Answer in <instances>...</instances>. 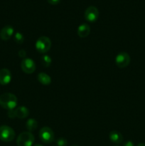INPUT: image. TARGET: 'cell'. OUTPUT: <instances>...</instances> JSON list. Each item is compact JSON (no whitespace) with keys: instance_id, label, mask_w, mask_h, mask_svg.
<instances>
[{"instance_id":"cell-9","label":"cell","mask_w":145,"mask_h":146,"mask_svg":"<svg viewBox=\"0 0 145 146\" xmlns=\"http://www.w3.org/2000/svg\"><path fill=\"white\" fill-rule=\"evenodd\" d=\"M11 71L7 68H2L0 70V84L2 86L8 85L11 81Z\"/></svg>"},{"instance_id":"cell-13","label":"cell","mask_w":145,"mask_h":146,"mask_svg":"<svg viewBox=\"0 0 145 146\" xmlns=\"http://www.w3.org/2000/svg\"><path fill=\"white\" fill-rule=\"evenodd\" d=\"M90 33V27L87 24H82L78 28V35L81 38H85Z\"/></svg>"},{"instance_id":"cell-22","label":"cell","mask_w":145,"mask_h":146,"mask_svg":"<svg viewBox=\"0 0 145 146\" xmlns=\"http://www.w3.org/2000/svg\"><path fill=\"white\" fill-rule=\"evenodd\" d=\"M136 146H145V143H139Z\"/></svg>"},{"instance_id":"cell-19","label":"cell","mask_w":145,"mask_h":146,"mask_svg":"<svg viewBox=\"0 0 145 146\" xmlns=\"http://www.w3.org/2000/svg\"><path fill=\"white\" fill-rule=\"evenodd\" d=\"M47 1H48L49 4H52V5H56V4H58L60 2L61 0H47Z\"/></svg>"},{"instance_id":"cell-8","label":"cell","mask_w":145,"mask_h":146,"mask_svg":"<svg viewBox=\"0 0 145 146\" xmlns=\"http://www.w3.org/2000/svg\"><path fill=\"white\" fill-rule=\"evenodd\" d=\"M84 17H85V19L89 22H95L99 17V11L97 7H94V6H90L85 10Z\"/></svg>"},{"instance_id":"cell-18","label":"cell","mask_w":145,"mask_h":146,"mask_svg":"<svg viewBox=\"0 0 145 146\" xmlns=\"http://www.w3.org/2000/svg\"><path fill=\"white\" fill-rule=\"evenodd\" d=\"M56 145L57 146H66L68 145V141L65 138H60L56 141Z\"/></svg>"},{"instance_id":"cell-1","label":"cell","mask_w":145,"mask_h":146,"mask_svg":"<svg viewBox=\"0 0 145 146\" xmlns=\"http://www.w3.org/2000/svg\"><path fill=\"white\" fill-rule=\"evenodd\" d=\"M0 106L8 111L14 110L17 106V98L11 93H4L0 96Z\"/></svg>"},{"instance_id":"cell-5","label":"cell","mask_w":145,"mask_h":146,"mask_svg":"<svg viewBox=\"0 0 145 146\" xmlns=\"http://www.w3.org/2000/svg\"><path fill=\"white\" fill-rule=\"evenodd\" d=\"M39 138L43 143L45 144H49L54 141L55 135L51 128L44 127L39 131Z\"/></svg>"},{"instance_id":"cell-24","label":"cell","mask_w":145,"mask_h":146,"mask_svg":"<svg viewBox=\"0 0 145 146\" xmlns=\"http://www.w3.org/2000/svg\"><path fill=\"white\" fill-rule=\"evenodd\" d=\"M72 146H78V145H72Z\"/></svg>"},{"instance_id":"cell-23","label":"cell","mask_w":145,"mask_h":146,"mask_svg":"<svg viewBox=\"0 0 145 146\" xmlns=\"http://www.w3.org/2000/svg\"><path fill=\"white\" fill-rule=\"evenodd\" d=\"M34 146H44V145H41V144H36V145H34Z\"/></svg>"},{"instance_id":"cell-25","label":"cell","mask_w":145,"mask_h":146,"mask_svg":"<svg viewBox=\"0 0 145 146\" xmlns=\"http://www.w3.org/2000/svg\"><path fill=\"white\" fill-rule=\"evenodd\" d=\"M114 146H119V145H114Z\"/></svg>"},{"instance_id":"cell-15","label":"cell","mask_w":145,"mask_h":146,"mask_svg":"<svg viewBox=\"0 0 145 146\" xmlns=\"http://www.w3.org/2000/svg\"><path fill=\"white\" fill-rule=\"evenodd\" d=\"M38 127V122L34 118H29L26 123V128L28 131V132L35 131Z\"/></svg>"},{"instance_id":"cell-12","label":"cell","mask_w":145,"mask_h":146,"mask_svg":"<svg viewBox=\"0 0 145 146\" xmlns=\"http://www.w3.org/2000/svg\"><path fill=\"white\" fill-rule=\"evenodd\" d=\"M109 140L115 144H120L123 142V135L117 131H112L109 133Z\"/></svg>"},{"instance_id":"cell-14","label":"cell","mask_w":145,"mask_h":146,"mask_svg":"<svg viewBox=\"0 0 145 146\" xmlns=\"http://www.w3.org/2000/svg\"><path fill=\"white\" fill-rule=\"evenodd\" d=\"M37 79L41 84L44 86L50 85L51 83V76H48L47 74H45V73H39L37 76Z\"/></svg>"},{"instance_id":"cell-20","label":"cell","mask_w":145,"mask_h":146,"mask_svg":"<svg viewBox=\"0 0 145 146\" xmlns=\"http://www.w3.org/2000/svg\"><path fill=\"white\" fill-rule=\"evenodd\" d=\"M123 146H134V143L132 141H127L124 143Z\"/></svg>"},{"instance_id":"cell-7","label":"cell","mask_w":145,"mask_h":146,"mask_svg":"<svg viewBox=\"0 0 145 146\" xmlns=\"http://www.w3.org/2000/svg\"><path fill=\"white\" fill-rule=\"evenodd\" d=\"M21 68L25 74H31L36 71V66L34 60L29 58H26L21 61Z\"/></svg>"},{"instance_id":"cell-4","label":"cell","mask_w":145,"mask_h":146,"mask_svg":"<svg viewBox=\"0 0 145 146\" xmlns=\"http://www.w3.org/2000/svg\"><path fill=\"white\" fill-rule=\"evenodd\" d=\"M16 133L12 128L8 125L0 126V140L4 142H11L15 138Z\"/></svg>"},{"instance_id":"cell-6","label":"cell","mask_w":145,"mask_h":146,"mask_svg":"<svg viewBox=\"0 0 145 146\" xmlns=\"http://www.w3.org/2000/svg\"><path fill=\"white\" fill-rule=\"evenodd\" d=\"M130 61L131 58L129 54L124 51L119 53L115 58V64L120 68H126L128 66V65L130 64Z\"/></svg>"},{"instance_id":"cell-11","label":"cell","mask_w":145,"mask_h":146,"mask_svg":"<svg viewBox=\"0 0 145 146\" xmlns=\"http://www.w3.org/2000/svg\"><path fill=\"white\" fill-rule=\"evenodd\" d=\"M14 114L16 118L19 119H24L29 115V110L26 106H21L14 109Z\"/></svg>"},{"instance_id":"cell-17","label":"cell","mask_w":145,"mask_h":146,"mask_svg":"<svg viewBox=\"0 0 145 146\" xmlns=\"http://www.w3.org/2000/svg\"><path fill=\"white\" fill-rule=\"evenodd\" d=\"M14 41L18 44H21L24 41V36L21 33L16 32L14 34Z\"/></svg>"},{"instance_id":"cell-3","label":"cell","mask_w":145,"mask_h":146,"mask_svg":"<svg viewBox=\"0 0 145 146\" xmlns=\"http://www.w3.org/2000/svg\"><path fill=\"white\" fill-rule=\"evenodd\" d=\"M51 47V41L48 37L41 36L36 42V48L40 54H45Z\"/></svg>"},{"instance_id":"cell-16","label":"cell","mask_w":145,"mask_h":146,"mask_svg":"<svg viewBox=\"0 0 145 146\" xmlns=\"http://www.w3.org/2000/svg\"><path fill=\"white\" fill-rule=\"evenodd\" d=\"M51 58L48 55H44L41 57V62L42 65L45 67H48L51 64Z\"/></svg>"},{"instance_id":"cell-2","label":"cell","mask_w":145,"mask_h":146,"mask_svg":"<svg viewBox=\"0 0 145 146\" xmlns=\"http://www.w3.org/2000/svg\"><path fill=\"white\" fill-rule=\"evenodd\" d=\"M35 138L31 132L25 131L18 135L16 139V144L18 146H33Z\"/></svg>"},{"instance_id":"cell-10","label":"cell","mask_w":145,"mask_h":146,"mask_svg":"<svg viewBox=\"0 0 145 146\" xmlns=\"http://www.w3.org/2000/svg\"><path fill=\"white\" fill-rule=\"evenodd\" d=\"M14 29L11 26H5L0 31V38L3 41H8L14 35Z\"/></svg>"},{"instance_id":"cell-21","label":"cell","mask_w":145,"mask_h":146,"mask_svg":"<svg viewBox=\"0 0 145 146\" xmlns=\"http://www.w3.org/2000/svg\"><path fill=\"white\" fill-rule=\"evenodd\" d=\"M18 55L20 57H24L26 56V52L24 50H20L19 52H18Z\"/></svg>"}]
</instances>
